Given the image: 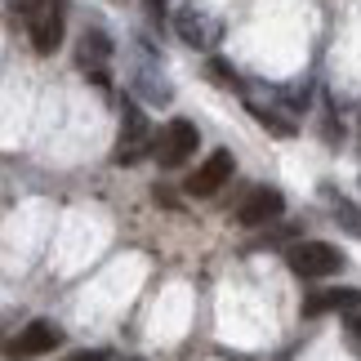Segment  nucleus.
<instances>
[{
    "label": "nucleus",
    "instance_id": "11",
    "mask_svg": "<svg viewBox=\"0 0 361 361\" xmlns=\"http://www.w3.org/2000/svg\"><path fill=\"white\" fill-rule=\"evenodd\" d=\"M343 339H348V348L361 357V312H348V317H343Z\"/></svg>",
    "mask_w": 361,
    "mask_h": 361
},
{
    "label": "nucleus",
    "instance_id": "13",
    "mask_svg": "<svg viewBox=\"0 0 361 361\" xmlns=\"http://www.w3.org/2000/svg\"><path fill=\"white\" fill-rule=\"evenodd\" d=\"M161 5H165V0H147V18L152 23H161Z\"/></svg>",
    "mask_w": 361,
    "mask_h": 361
},
{
    "label": "nucleus",
    "instance_id": "3",
    "mask_svg": "<svg viewBox=\"0 0 361 361\" xmlns=\"http://www.w3.org/2000/svg\"><path fill=\"white\" fill-rule=\"evenodd\" d=\"M201 143V134H197V125L192 121H165L161 130H157V143H152V157H157L161 165H183L192 152H197Z\"/></svg>",
    "mask_w": 361,
    "mask_h": 361
},
{
    "label": "nucleus",
    "instance_id": "6",
    "mask_svg": "<svg viewBox=\"0 0 361 361\" xmlns=\"http://www.w3.org/2000/svg\"><path fill=\"white\" fill-rule=\"evenodd\" d=\"M281 210H286V197L276 188H255L237 205V224L241 228H263V224H272V219H281Z\"/></svg>",
    "mask_w": 361,
    "mask_h": 361
},
{
    "label": "nucleus",
    "instance_id": "4",
    "mask_svg": "<svg viewBox=\"0 0 361 361\" xmlns=\"http://www.w3.org/2000/svg\"><path fill=\"white\" fill-rule=\"evenodd\" d=\"M152 143H157V130H147L143 112L134 103H125V125H121V138H116V161L121 165H134L152 157Z\"/></svg>",
    "mask_w": 361,
    "mask_h": 361
},
{
    "label": "nucleus",
    "instance_id": "8",
    "mask_svg": "<svg viewBox=\"0 0 361 361\" xmlns=\"http://www.w3.org/2000/svg\"><path fill=\"white\" fill-rule=\"evenodd\" d=\"M59 343H63V330L54 322H32L18 339H13V357H40V353L59 348Z\"/></svg>",
    "mask_w": 361,
    "mask_h": 361
},
{
    "label": "nucleus",
    "instance_id": "10",
    "mask_svg": "<svg viewBox=\"0 0 361 361\" xmlns=\"http://www.w3.org/2000/svg\"><path fill=\"white\" fill-rule=\"evenodd\" d=\"M335 219H339V224L353 232V237H361V210H357V205H348V201H335Z\"/></svg>",
    "mask_w": 361,
    "mask_h": 361
},
{
    "label": "nucleus",
    "instance_id": "5",
    "mask_svg": "<svg viewBox=\"0 0 361 361\" xmlns=\"http://www.w3.org/2000/svg\"><path fill=\"white\" fill-rule=\"evenodd\" d=\"M232 170H237L232 152H228V147H219V152H210V157L197 165V174L188 178V192H192V197H214V192L232 178Z\"/></svg>",
    "mask_w": 361,
    "mask_h": 361
},
{
    "label": "nucleus",
    "instance_id": "9",
    "mask_svg": "<svg viewBox=\"0 0 361 361\" xmlns=\"http://www.w3.org/2000/svg\"><path fill=\"white\" fill-rule=\"evenodd\" d=\"M76 59H80L85 72H94L103 80V63L112 59V40H107L103 32H85V36H80V54H76Z\"/></svg>",
    "mask_w": 361,
    "mask_h": 361
},
{
    "label": "nucleus",
    "instance_id": "2",
    "mask_svg": "<svg viewBox=\"0 0 361 361\" xmlns=\"http://www.w3.org/2000/svg\"><path fill=\"white\" fill-rule=\"evenodd\" d=\"M174 32L192 49H214L219 40H224V23H219L210 9H201V5H183L174 13Z\"/></svg>",
    "mask_w": 361,
    "mask_h": 361
},
{
    "label": "nucleus",
    "instance_id": "1",
    "mask_svg": "<svg viewBox=\"0 0 361 361\" xmlns=\"http://www.w3.org/2000/svg\"><path fill=\"white\" fill-rule=\"evenodd\" d=\"M286 263H290L295 276H303V281H322V276H335L343 268V255L335 245H326V241H299L286 255Z\"/></svg>",
    "mask_w": 361,
    "mask_h": 361
},
{
    "label": "nucleus",
    "instance_id": "7",
    "mask_svg": "<svg viewBox=\"0 0 361 361\" xmlns=\"http://www.w3.org/2000/svg\"><path fill=\"white\" fill-rule=\"evenodd\" d=\"M326 312H361V290L353 286H335V290H317L303 299V317H326Z\"/></svg>",
    "mask_w": 361,
    "mask_h": 361
},
{
    "label": "nucleus",
    "instance_id": "12",
    "mask_svg": "<svg viewBox=\"0 0 361 361\" xmlns=\"http://www.w3.org/2000/svg\"><path fill=\"white\" fill-rule=\"evenodd\" d=\"M63 361H112V353L94 348V353H72V357H63Z\"/></svg>",
    "mask_w": 361,
    "mask_h": 361
}]
</instances>
